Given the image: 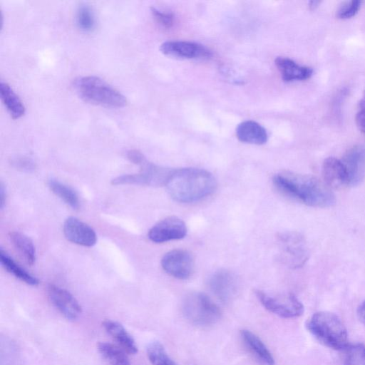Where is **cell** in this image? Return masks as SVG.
Here are the masks:
<instances>
[{"mask_svg":"<svg viewBox=\"0 0 365 365\" xmlns=\"http://www.w3.org/2000/svg\"><path fill=\"white\" fill-rule=\"evenodd\" d=\"M273 182L284 194L311 207H328L336 202L331 188L311 175L282 172L274 176Z\"/></svg>","mask_w":365,"mask_h":365,"instance_id":"cell-1","label":"cell"},{"mask_svg":"<svg viewBox=\"0 0 365 365\" xmlns=\"http://www.w3.org/2000/svg\"><path fill=\"white\" fill-rule=\"evenodd\" d=\"M165 186L173 200L188 203L212 194L217 183L215 177L207 170L185 168L173 170Z\"/></svg>","mask_w":365,"mask_h":365,"instance_id":"cell-2","label":"cell"},{"mask_svg":"<svg viewBox=\"0 0 365 365\" xmlns=\"http://www.w3.org/2000/svg\"><path fill=\"white\" fill-rule=\"evenodd\" d=\"M307 330L323 345L344 350L349 345L347 329L334 313L321 311L314 313L307 322Z\"/></svg>","mask_w":365,"mask_h":365,"instance_id":"cell-3","label":"cell"},{"mask_svg":"<svg viewBox=\"0 0 365 365\" xmlns=\"http://www.w3.org/2000/svg\"><path fill=\"white\" fill-rule=\"evenodd\" d=\"M73 88L84 101L107 108H123L126 98L103 79L96 76H84L76 78Z\"/></svg>","mask_w":365,"mask_h":365,"instance_id":"cell-4","label":"cell"},{"mask_svg":"<svg viewBox=\"0 0 365 365\" xmlns=\"http://www.w3.org/2000/svg\"><path fill=\"white\" fill-rule=\"evenodd\" d=\"M185 317L197 326H210L215 324L221 317L218 306L205 294L192 292L187 294L182 306Z\"/></svg>","mask_w":365,"mask_h":365,"instance_id":"cell-5","label":"cell"},{"mask_svg":"<svg viewBox=\"0 0 365 365\" xmlns=\"http://www.w3.org/2000/svg\"><path fill=\"white\" fill-rule=\"evenodd\" d=\"M277 240L279 258L285 265L299 268L308 260L309 250L305 238L300 233L292 231L281 232Z\"/></svg>","mask_w":365,"mask_h":365,"instance_id":"cell-6","label":"cell"},{"mask_svg":"<svg viewBox=\"0 0 365 365\" xmlns=\"http://www.w3.org/2000/svg\"><path fill=\"white\" fill-rule=\"evenodd\" d=\"M255 294L267 310L282 318H296L304 313L303 304L292 293L273 296L262 290H256Z\"/></svg>","mask_w":365,"mask_h":365,"instance_id":"cell-7","label":"cell"},{"mask_svg":"<svg viewBox=\"0 0 365 365\" xmlns=\"http://www.w3.org/2000/svg\"><path fill=\"white\" fill-rule=\"evenodd\" d=\"M140 168L139 173L118 176L111 180V184L113 185H166L173 171V169L158 166L148 161L140 166Z\"/></svg>","mask_w":365,"mask_h":365,"instance_id":"cell-8","label":"cell"},{"mask_svg":"<svg viewBox=\"0 0 365 365\" xmlns=\"http://www.w3.org/2000/svg\"><path fill=\"white\" fill-rule=\"evenodd\" d=\"M161 265L169 275L179 279H185L192 275L195 261L190 252L177 249L169 251L163 257Z\"/></svg>","mask_w":365,"mask_h":365,"instance_id":"cell-9","label":"cell"},{"mask_svg":"<svg viewBox=\"0 0 365 365\" xmlns=\"http://www.w3.org/2000/svg\"><path fill=\"white\" fill-rule=\"evenodd\" d=\"M187 235L183 220L176 216H169L153 225L148 232L149 239L155 243L180 240Z\"/></svg>","mask_w":365,"mask_h":365,"instance_id":"cell-10","label":"cell"},{"mask_svg":"<svg viewBox=\"0 0 365 365\" xmlns=\"http://www.w3.org/2000/svg\"><path fill=\"white\" fill-rule=\"evenodd\" d=\"M160 51L169 56L187 59H208L212 52L205 46L192 41H168L160 46Z\"/></svg>","mask_w":365,"mask_h":365,"instance_id":"cell-11","label":"cell"},{"mask_svg":"<svg viewBox=\"0 0 365 365\" xmlns=\"http://www.w3.org/2000/svg\"><path fill=\"white\" fill-rule=\"evenodd\" d=\"M49 299L59 312L68 320H75L81 315L82 309L77 299L66 289L50 284Z\"/></svg>","mask_w":365,"mask_h":365,"instance_id":"cell-12","label":"cell"},{"mask_svg":"<svg viewBox=\"0 0 365 365\" xmlns=\"http://www.w3.org/2000/svg\"><path fill=\"white\" fill-rule=\"evenodd\" d=\"M208 286L212 292L221 301H230L237 293L238 281L232 272L220 269L209 279Z\"/></svg>","mask_w":365,"mask_h":365,"instance_id":"cell-13","label":"cell"},{"mask_svg":"<svg viewBox=\"0 0 365 365\" xmlns=\"http://www.w3.org/2000/svg\"><path fill=\"white\" fill-rule=\"evenodd\" d=\"M63 233L68 240L79 245L92 247L97 242L94 230L74 217H69L65 220Z\"/></svg>","mask_w":365,"mask_h":365,"instance_id":"cell-14","label":"cell"},{"mask_svg":"<svg viewBox=\"0 0 365 365\" xmlns=\"http://www.w3.org/2000/svg\"><path fill=\"white\" fill-rule=\"evenodd\" d=\"M342 163L348 175L349 185L360 183L365 175V151L359 147H354L346 153Z\"/></svg>","mask_w":365,"mask_h":365,"instance_id":"cell-15","label":"cell"},{"mask_svg":"<svg viewBox=\"0 0 365 365\" xmlns=\"http://www.w3.org/2000/svg\"><path fill=\"white\" fill-rule=\"evenodd\" d=\"M322 173L323 181L330 188L338 189L349 185V178L346 168L341 160L329 157L324 160Z\"/></svg>","mask_w":365,"mask_h":365,"instance_id":"cell-16","label":"cell"},{"mask_svg":"<svg viewBox=\"0 0 365 365\" xmlns=\"http://www.w3.org/2000/svg\"><path fill=\"white\" fill-rule=\"evenodd\" d=\"M240 336L245 348L262 365H274V359L261 339L252 331H240Z\"/></svg>","mask_w":365,"mask_h":365,"instance_id":"cell-17","label":"cell"},{"mask_svg":"<svg viewBox=\"0 0 365 365\" xmlns=\"http://www.w3.org/2000/svg\"><path fill=\"white\" fill-rule=\"evenodd\" d=\"M103 327L117 342L118 346L127 354H135L138 352V346L134 339L120 323L112 319H106L103 322Z\"/></svg>","mask_w":365,"mask_h":365,"instance_id":"cell-18","label":"cell"},{"mask_svg":"<svg viewBox=\"0 0 365 365\" xmlns=\"http://www.w3.org/2000/svg\"><path fill=\"white\" fill-rule=\"evenodd\" d=\"M274 63L283 81L286 82L305 80L313 73L312 68L300 66L289 58L278 56Z\"/></svg>","mask_w":365,"mask_h":365,"instance_id":"cell-19","label":"cell"},{"mask_svg":"<svg viewBox=\"0 0 365 365\" xmlns=\"http://www.w3.org/2000/svg\"><path fill=\"white\" fill-rule=\"evenodd\" d=\"M236 135L241 142L255 145H262L268 139L265 128L253 120L240 123L236 128Z\"/></svg>","mask_w":365,"mask_h":365,"instance_id":"cell-20","label":"cell"},{"mask_svg":"<svg viewBox=\"0 0 365 365\" xmlns=\"http://www.w3.org/2000/svg\"><path fill=\"white\" fill-rule=\"evenodd\" d=\"M1 99L14 119L21 118L25 113V106L19 96L14 92L12 88L3 81L0 82Z\"/></svg>","mask_w":365,"mask_h":365,"instance_id":"cell-21","label":"cell"},{"mask_svg":"<svg viewBox=\"0 0 365 365\" xmlns=\"http://www.w3.org/2000/svg\"><path fill=\"white\" fill-rule=\"evenodd\" d=\"M98 350L108 365H130L126 352L118 346L106 341L99 342Z\"/></svg>","mask_w":365,"mask_h":365,"instance_id":"cell-22","label":"cell"},{"mask_svg":"<svg viewBox=\"0 0 365 365\" xmlns=\"http://www.w3.org/2000/svg\"><path fill=\"white\" fill-rule=\"evenodd\" d=\"M0 261L5 269L17 279L31 286L38 284V279L15 262L2 248L0 249Z\"/></svg>","mask_w":365,"mask_h":365,"instance_id":"cell-23","label":"cell"},{"mask_svg":"<svg viewBox=\"0 0 365 365\" xmlns=\"http://www.w3.org/2000/svg\"><path fill=\"white\" fill-rule=\"evenodd\" d=\"M10 239L26 262L33 265L36 261V250L33 241L26 235L19 232L10 233Z\"/></svg>","mask_w":365,"mask_h":365,"instance_id":"cell-24","label":"cell"},{"mask_svg":"<svg viewBox=\"0 0 365 365\" xmlns=\"http://www.w3.org/2000/svg\"><path fill=\"white\" fill-rule=\"evenodd\" d=\"M48 186L57 197L71 207L77 209L79 207L78 197L70 187L53 178L48 180Z\"/></svg>","mask_w":365,"mask_h":365,"instance_id":"cell-25","label":"cell"},{"mask_svg":"<svg viewBox=\"0 0 365 365\" xmlns=\"http://www.w3.org/2000/svg\"><path fill=\"white\" fill-rule=\"evenodd\" d=\"M147 355L153 365H176L159 341H152L148 345Z\"/></svg>","mask_w":365,"mask_h":365,"instance_id":"cell-26","label":"cell"},{"mask_svg":"<svg viewBox=\"0 0 365 365\" xmlns=\"http://www.w3.org/2000/svg\"><path fill=\"white\" fill-rule=\"evenodd\" d=\"M76 19L78 27L83 31H91L96 27L94 12L92 8L86 4H81L78 6Z\"/></svg>","mask_w":365,"mask_h":365,"instance_id":"cell-27","label":"cell"},{"mask_svg":"<svg viewBox=\"0 0 365 365\" xmlns=\"http://www.w3.org/2000/svg\"><path fill=\"white\" fill-rule=\"evenodd\" d=\"M343 351V365H365V345L349 344Z\"/></svg>","mask_w":365,"mask_h":365,"instance_id":"cell-28","label":"cell"},{"mask_svg":"<svg viewBox=\"0 0 365 365\" xmlns=\"http://www.w3.org/2000/svg\"><path fill=\"white\" fill-rule=\"evenodd\" d=\"M361 1L352 0L343 2L336 11V16L339 19H346L354 16L361 7Z\"/></svg>","mask_w":365,"mask_h":365,"instance_id":"cell-29","label":"cell"},{"mask_svg":"<svg viewBox=\"0 0 365 365\" xmlns=\"http://www.w3.org/2000/svg\"><path fill=\"white\" fill-rule=\"evenodd\" d=\"M150 11L154 19L161 26L166 29L172 27L174 22V16L172 12L154 6L150 8Z\"/></svg>","mask_w":365,"mask_h":365,"instance_id":"cell-30","label":"cell"},{"mask_svg":"<svg viewBox=\"0 0 365 365\" xmlns=\"http://www.w3.org/2000/svg\"><path fill=\"white\" fill-rule=\"evenodd\" d=\"M11 164L14 167L22 171L31 172L35 169V163L33 160L25 156L13 158Z\"/></svg>","mask_w":365,"mask_h":365,"instance_id":"cell-31","label":"cell"},{"mask_svg":"<svg viewBox=\"0 0 365 365\" xmlns=\"http://www.w3.org/2000/svg\"><path fill=\"white\" fill-rule=\"evenodd\" d=\"M126 156L131 163L140 167L148 161L145 155L136 149L129 150L126 153Z\"/></svg>","mask_w":365,"mask_h":365,"instance_id":"cell-32","label":"cell"},{"mask_svg":"<svg viewBox=\"0 0 365 365\" xmlns=\"http://www.w3.org/2000/svg\"><path fill=\"white\" fill-rule=\"evenodd\" d=\"M359 108L355 117V121L358 128L365 133V100L363 98L359 102Z\"/></svg>","mask_w":365,"mask_h":365,"instance_id":"cell-33","label":"cell"},{"mask_svg":"<svg viewBox=\"0 0 365 365\" xmlns=\"http://www.w3.org/2000/svg\"><path fill=\"white\" fill-rule=\"evenodd\" d=\"M357 314L360 321L365 325V300L359 305Z\"/></svg>","mask_w":365,"mask_h":365,"instance_id":"cell-34","label":"cell"},{"mask_svg":"<svg viewBox=\"0 0 365 365\" xmlns=\"http://www.w3.org/2000/svg\"><path fill=\"white\" fill-rule=\"evenodd\" d=\"M6 202V189L2 182L0 186V207L2 209Z\"/></svg>","mask_w":365,"mask_h":365,"instance_id":"cell-35","label":"cell"},{"mask_svg":"<svg viewBox=\"0 0 365 365\" xmlns=\"http://www.w3.org/2000/svg\"><path fill=\"white\" fill-rule=\"evenodd\" d=\"M320 1H310L309 2V6L310 9L314 10L319 5Z\"/></svg>","mask_w":365,"mask_h":365,"instance_id":"cell-36","label":"cell"},{"mask_svg":"<svg viewBox=\"0 0 365 365\" xmlns=\"http://www.w3.org/2000/svg\"><path fill=\"white\" fill-rule=\"evenodd\" d=\"M362 98L365 100V91H364V96H363V98Z\"/></svg>","mask_w":365,"mask_h":365,"instance_id":"cell-37","label":"cell"}]
</instances>
